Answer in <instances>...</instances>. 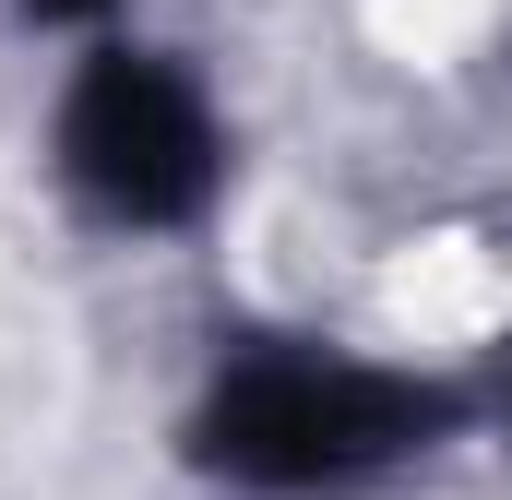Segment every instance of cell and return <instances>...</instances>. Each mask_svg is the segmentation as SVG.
Segmentation results:
<instances>
[{"label": "cell", "instance_id": "cell-1", "mask_svg": "<svg viewBox=\"0 0 512 500\" xmlns=\"http://www.w3.org/2000/svg\"><path fill=\"white\" fill-rule=\"evenodd\" d=\"M465 417L453 381H417V370H370V358H334V346H239L227 370L203 381L191 405V465L227 477V489L262 500H310V489H358L405 453H429L441 429Z\"/></svg>", "mask_w": 512, "mask_h": 500}, {"label": "cell", "instance_id": "cell-2", "mask_svg": "<svg viewBox=\"0 0 512 500\" xmlns=\"http://www.w3.org/2000/svg\"><path fill=\"white\" fill-rule=\"evenodd\" d=\"M48 155L96 227H191L227 179V131L167 48H96L48 120Z\"/></svg>", "mask_w": 512, "mask_h": 500}, {"label": "cell", "instance_id": "cell-3", "mask_svg": "<svg viewBox=\"0 0 512 500\" xmlns=\"http://www.w3.org/2000/svg\"><path fill=\"white\" fill-rule=\"evenodd\" d=\"M12 12H36V24H96L108 0H12Z\"/></svg>", "mask_w": 512, "mask_h": 500}]
</instances>
